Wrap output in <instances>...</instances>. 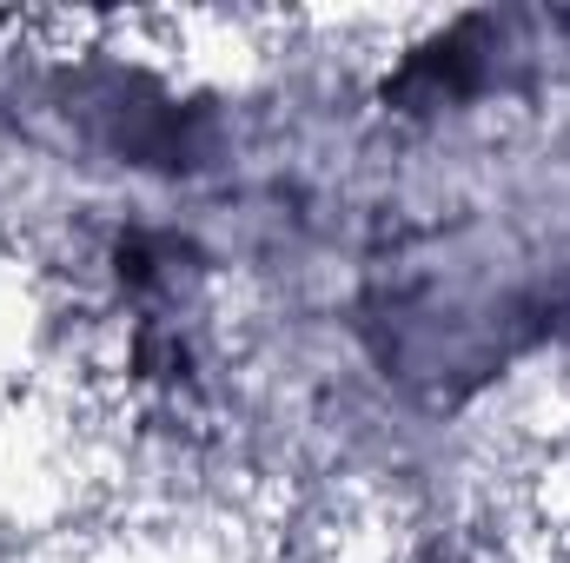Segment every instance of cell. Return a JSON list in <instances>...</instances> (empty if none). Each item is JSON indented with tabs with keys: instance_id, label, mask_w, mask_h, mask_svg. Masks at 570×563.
<instances>
[{
	"instance_id": "cell-2",
	"label": "cell",
	"mask_w": 570,
	"mask_h": 563,
	"mask_svg": "<svg viewBox=\"0 0 570 563\" xmlns=\"http://www.w3.org/2000/svg\"><path fill=\"white\" fill-rule=\"evenodd\" d=\"M544 318H551V325L564 332V345H570V273H564L558 285H551V298H544Z\"/></svg>"
},
{
	"instance_id": "cell-1",
	"label": "cell",
	"mask_w": 570,
	"mask_h": 563,
	"mask_svg": "<svg viewBox=\"0 0 570 563\" xmlns=\"http://www.w3.org/2000/svg\"><path fill=\"white\" fill-rule=\"evenodd\" d=\"M524 318L531 305L484 259H458V246L399 253L365 298V325L385 372L425 392H464L491 378L511 358Z\"/></svg>"
}]
</instances>
